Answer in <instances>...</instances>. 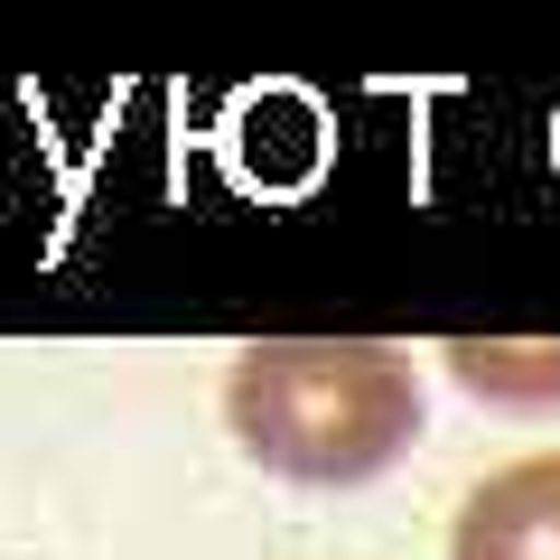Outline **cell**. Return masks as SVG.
<instances>
[{
	"label": "cell",
	"mask_w": 560,
	"mask_h": 560,
	"mask_svg": "<svg viewBox=\"0 0 560 560\" xmlns=\"http://www.w3.org/2000/svg\"><path fill=\"white\" fill-rule=\"evenodd\" d=\"M477 393H560V346H448Z\"/></svg>",
	"instance_id": "3"
},
{
	"label": "cell",
	"mask_w": 560,
	"mask_h": 560,
	"mask_svg": "<svg viewBox=\"0 0 560 560\" xmlns=\"http://www.w3.org/2000/svg\"><path fill=\"white\" fill-rule=\"evenodd\" d=\"M243 458L300 486H355L420 440V383L393 346H253L224 374Z\"/></svg>",
	"instance_id": "1"
},
{
	"label": "cell",
	"mask_w": 560,
	"mask_h": 560,
	"mask_svg": "<svg viewBox=\"0 0 560 560\" xmlns=\"http://www.w3.org/2000/svg\"><path fill=\"white\" fill-rule=\"evenodd\" d=\"M448 560H560V448L495 467L448 523Z\"/></svg>",
	"instance_id": "2"
}]
</instances>
